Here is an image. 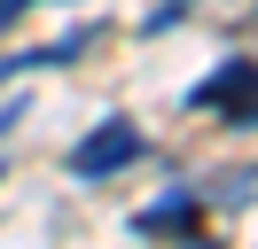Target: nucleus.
Wrapping results in <instances>:
<instances>
[{
  "mask_svg": "<svg viewBox=\"0 0 258 249\" xmlns=\"http://www.w3.org/2000/svg\"><path fill=\"white\" fill-rule=\"evenodd\" d=\"M188 109H204L219 125H258V55H227L219 70H204L188 86Z\"/></svg>",
  "mask_w": 258,
  "mask_h": 249,
  "instance_id": "f257e3e1",
  "label": "nucleus"
},
{
  "mask_svg": "<svg viewBox=\"0 0 258 249\" xmlns=\"http://www.w3.org/2000/svg\"><path fill=\"white\" fill-rule=\"evenodd\" d=\"M141 156H149V133H141V125H133V117H102L94 133L71 148V179H117V171L141 164Z\"/></svg>",
  "mask_w": 258,
  "mask_h": 249,
  "instance_id": "f03ea898",
  "label": "nucleus"
},
{
  "mask_svg": "<svg viewBox=\"0 0 258 249\" xmlns=\"http://www.w3.org/2000/svg\"><path fill=\"white\" fill-rule=\"evenodd\" d=\"M94 39H102V16H94V24H71L63 39L32 47V55H8V62H0V78H16V70H63V62H79V55H86Z\"/></svg>",
  "mask_w": 258,
  "mask_h": 249,
  "instance_id": "7ed1b4c3",
  "label": "nucleus"
},
{
  "mask_svg": "<svg viewBox=\"0 0 258 249\" xmlns=\"http://www.w3.org/2000/svg\"><path fill=\"white\" fill-rule=\"evenodd\" d=\"M196 210H204V195L196 187H172V195H157L149 210H133V233H196Z\"/></svg>",
  "mask_w": 258,
  "mask_h": 249,
  "instance_id": "20e7f679",
  "label": "nucleus"
},
{
  "mask_svg": "<svg viewBox=\"0 0 258 249\" xmlns=\"http://www.w3.org/2000/svg\"><path fill=\"white\" fill-rule=\"evenodd\" d=\"M188 8H196V0H157V8L141 16V31H172V24H180V16H188Z\"/></svg>",
  "mask_w": 258,
  "mask_h": 249,
  "instance_id": "39448f33",
  "label": "nucleus"
},
{
  "mask_svg": "<svg viewBox=\"0 0 258 249\" xmlns=\"http://www.w3.org/2000/svg\"><path fill=\"white\" fill-rule=\"evenodd\" d=\"M24 8H39V0H0V31L16 24V16H24Z\"/></svg>",
  "mask_w": 258,
  "mask_h": 249,
  "instance_id": "423d86ee",
  "label": "nucleus"
}]
</instances>
